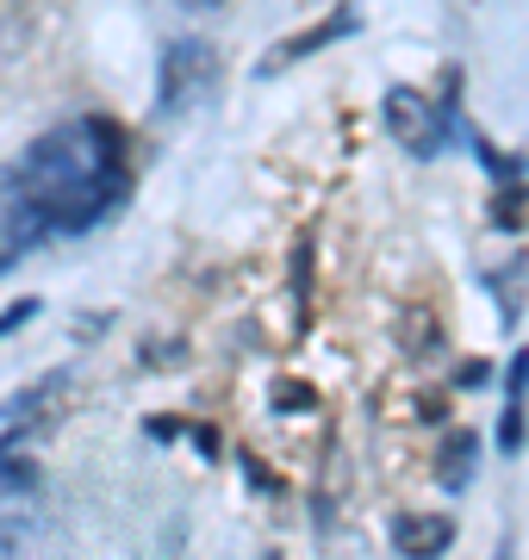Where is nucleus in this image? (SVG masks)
<instances>
[{"label": "nucleus", "instance_id": "nucleus-1", "mask_svg": "<svg viewBox=\"0 0 529 560\" xmlns=\"http://www.w3.org/2000/svg\"><path fill=\"white\" fill-rule=\"evenodd\" d=\"M125 138L106 119H69L44 131L0 175V231L20 243L75 237L125 200Z\"/></svg>", "mask_w": 529, "mask_h": 560}, {"label": "nucleus", "instance_id": "nucleus-2", "mask_svg": "<svg viewBox=\"0 0 529 560\" xmlns=\"http://www.w3.org/2000/svg\"><path fill=\"white\" fill-rule=\"evenodd\" d=\"M387 125L411 156H436V150H443V131H448V113L430 106L424 94H411V88H392L387 94Z\"/></svg>", "mask_w": 529, "mask_h": 560}, {"label": "nucleus", "instance_id": "nucleus-3", "mask_svg": "<svg viewBox=\"0 0 529 560\" xmlns=\"http://www.w3.org/2000/svg\"><path fill=\"white\" fill-rule=\"evenodd\" d=\"M392 541H399V555H443L448 541H455V523L436 511V517H399L392 523Z\"/></svg>", "mask_w": 529, "mask_h": 560}, {"label": "nucleus", "instance_id": "nucleus-4", "mask_svg": "<svg viewBox=\"0 0 529 560\" xmlns=\"http://www.w3.org/2000/svg\"><path fill=\"white\" fill-rule=\"evenodd\" d=\"M524 386H529V355H517V368H510V405H505V448H517L524 442Z\"/></svg>", "mask_w": 529, "mask_h": 560}, {"label": "nucleus", "instance_id": "nucleus-5", "mask_svg": "<svg viewBox=\"0 0 529 560\" xmlns=\"http://www.w3.org/2000/svg\"><path fill=\"white\" fill-rule=\"evenodd\" d=\"M32 486H38L32 460H20V455H7V448H0V504L20 499V492H32Z\"/></svg>", "mask_w": 529, "mask_h": 560}, {"label": "nucleus", "instance_id": "nucleus-6", "mask_svg": "<svg viewBox=\"0 0 529 560\" xmlns=\"http://www.w3.org/2000/svg\"><path fill=\"white\" fill-rule=\"evenodd\" d=\"M349 20H330V25H318V32H306V38H293V44H281V50H274V62H268V69H281V62H293L299 57V50H311V44H325V38H337V32H343Z\"/></svg>", "mask_w": 529, "mask_h": 560}, {"label": "nucleus", "instance_id": "nucleus-7", "mask_svg": "<svg viewBox=\"0 0 529 560\" xmlns=\"http://www.w3.org/2000/svg\"><path fill=\"white\" fill-rule=\"evenodd\" d=\"M468 455H473V436H455V455H448V486L468 480Z\"/></svg>", "mask_w": 529, "mask_h": 560}, {"label": "nucleus", "instance_id": "nucleus-8", "mask_svg": "<svg viewBox=\"0 0 529 560\" xmlns=\"http://www.w3.org/2000/svg\"><path fill=\"white\" fill-rule=\"evenodd\" d=\"M175 7H187V13H219L224 0H175Z\"/></svg>", "mask_w": 529, "mask_h": 560}, {"label": "nucleus", "instance_id": "nucleus-9", "mask_svg": "<svg viewBox=\"0 0 529 560\" xmlns=\"http://www.w3.org/2000/svg\"><path fill=\"white\" fill-rule=\"evenodd\" d=\"M13 256H20V243H13L7 231H0V268H13Z\"/></svg>", "mask_w": 529, "mask_h": 560}]
</instances>
